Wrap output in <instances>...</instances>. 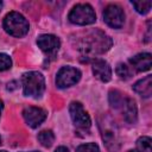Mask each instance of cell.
I'll return each instance as SVG.
<instances>
[{"label": "cell", "instance_id": "cell-1", "mask_svg": "<svg viewBox=\"0 0 152 152\" xmlns=\"http://www.w3.org/2000/svg\"><path fill=\"white\" fill-rule=\"evenodd\" d=\"M112 44L113 42L109 36H107L102 31L96 30V31L86 33V37L82 38L78 49L83 53L88 56H93V55H99L108 51Z\"/></svg>", "mask_w": 152, "mask_h": 152}, {"label": "cell", "instance_id": "cell-2", "mask_svg": "<svg viewBox=\"0 0 152 152\" xmlns=\"http://www.w3.org/2000/svg\"><path fill=\"white\" fill-rule=\"evenodd\" d=\"M24 95L31 97H39L43 95L45 89V80L44 76L38 71H28L25 72L21 77Z\"/></svg>", "mask_w": 152, "mask_h": 152}, {"label": "cell", "instance_id": "cell-3", "mask_svg": "<svg viewBox=\"0 0 152 152\" xmlns=\"http://www.w3.org/2000/svg\"><path fill=\"white\" fill-rule=\"evenodd\" d=\"M28 21L18 12H10L4 19L5 31L13 37H23L28 32Z\"/></svg>", "mask_w": 152, "mask_h": 152}, {"label": "cell", "instance_id": "cell-4", "mask_svg": "<svg viewBox=\"0 0 152 152\" xmlns=\"http://www.w3.org/2000/svg\"><path fill=\"white\" fill-rule=\"evenodd\" d=\"M68 19L72 24L89 25L96 21V14L89 4H77L70 11Z\"/></svg>", "mask_w": 152, "mask_h": 152}, {"label": "cell", "instance_id": "cell-5", "mask_svg": "<svg viewBox=\"0 0 152 152\" xmlns=\"http://www.w3.org/2000/svg\"><path fill=\"white\" fill-rule=\"evenodd\" d=\"M81 78V71L77 68L66 65L62 66L56 75V84L58 88H68L77 83Z\"/></svg>", "mask_w": 152, "mask_h": 152}, {"label": "cell", "instance_id": "cell-6", "mask_svg": "<svg viewBox=\"0 0 152 152\" xmlns=\"http://www.w3.org/2000/svg\"><path fill=\"white\" fill-rule=\"evenodd\" d=\"M69 113H70V118L74 122V125L81 129H88L91 125V120L90 116L88 115V113L84 110L83 106L77 102V101H72L69 106Z\"/></svg>", "mask_w": 152, "mask_h": 152}, {"label": "cell", "instance_id": "cell-7", "mask_svg": "<svg viewBox=\"0 0 152 152\" xmlns=\"http://www.w3.org/2000/svg\"><path fill=\"white\" fill-rule=\"evenodd\" d=\"M103 20L107 25H109L113 28H120L122 27L125 23V13L124 10L118 5H109L106 7L103 12Z\"/></svg>", "mask_w": 152, "mask_h": 152}, {"label": "cell", "instance_id": "cell-8", "mask_svg": "<svg viewBox=\"0 0 152 152\" xmlns=\"http://www.w3.org/2000/svg\"><path fill=\"white\" fill-rule=\"evenodd\" d=\"M37 44L39 49L49 57H55L61 46L59 38L53 34H40L37 38Z\"/></svg>", "mask_w": 152, "mask_h": 152}, {"label": "cell", "instance_id": "cell-9", "mask_svg": "<svg viewBox=\"0 0 152 152\" xmlns=\"http://www.w3.org/2000/svg\"><path fill=\"white\" fill-rule=\"evenodd\" d=\"M23 118L30 127L37 128L46 119V112L39 107H26L23 110Z\"/></svg>", "mask_w": 152, "mask_h": 152}, {"label": "cell", "instance_id": "cell-10", "mask_svg": "<svg viewBox=\"0 0 152 152\" xmlns=\"http://www.w3.org/2000/svg\"><path fill=\"white\" fill-rule=\"evenodd\" d=\"M114 127L108 126V124H106L104 128L102 129V140L109 152H118L120 148L119 134H118V131L114 129Z\"/></svg>", "mask_w": 152, "mask_h": 152}, {"label": "cell", "instance_id": "cell-11", "mask_svg": "<svg viewBox=\"0 0 152 152\" xmlns=\"http://www.w3.org/2000/svg\"><path fill=\"white\" fill-rule=\"evenodd\" d=\"M121 110H122V115L124 119L128 122V124H135L137 122V118H138V109H137V104L135 101L131 97H125L124 102L121 104Z\"/></svg>", "mask_w": 152, "mask_h": 152}, {"label": "cell", "instance_id": "cell-12", "mask_svg": "<svg viewBox=\"0 0 152 152\" xmlns=\"http://www.w3.org/2000/svg\"><path fill=\"white\" fill-rule=\"evenodd\" d=\"M93 74L102 82H108L112 78V69L103 59H95L93 63Z\"/></svg>", "mask_w": 152, "mask_h": 152}, {"label": "cell", "instance_id": "cell-13", "mask_svg": "<svg viewBox=\"0 0 152 152\" xmlns=\"http://www.w3.org/2000/svg\"><path fill=\"white\" fill-rule=\"evenodd\" d=\"M129 63L137 71H147L152 65V56L148 52L138 53L129 59Z\"/></svg>", "mask_w": 152, "mask_h": 152}, {"label": "cell", "instance_id": "cell-14", "mask_svg": "<svg viewBox=\"0 0 152 152\" xmlns=\"http://www.w3.org/2000/svg\"><path fill=\"white\" fill-rule=\"evenodd\" d=\"M133 90L144 97H150L152 95V76L147 75L146 77L139 80L134 83Z\"/></svg>", "mask_w": 152, "mask_h": 152}, {"label": "cell", "instance_id": "cell-15", "mask_svg": "<svg viewBox=\"0 0 152 152\" xmlns=\"http://www.w3.org/2000/svg\"><path fill=\"white\" fill-rule=\"evenodd\" d=\"M38 141L44 146V147H50L53 141H55V135L52 131L50 129H44L38 133Z\"/></svg>", "mask_w": 152, "mask_h": 152}, {"label": "cell", "instance_id": "cell-16", "mask_svg": "<svg viewBox=\"0 0 152 152\" xmlns=\"http://www.w3.org/2000/svg\"><path fill=\"white\" fill-rule=\"evenodd\" d=\"M151 142L152 140L150 137H141L137 140V150L139 152H152Z\"/></svg>", "mask_w": 152, "mask_h": 152}, {"label": "cell", "instance_id": "cell-17", "mask_svg": "<svg viewBox=\"0 0 152 152\" xmlns=\"http://www.w3.org/2000/svg\"><path fill=\"white\" fill-rule=\"evenodd\" d=\"M124 99L122 97V94L118 90H110L109 91V103L112 107L114 108H120L122 102H124Z\"/></svg>", "mask_w": 152, "mask_h": 152}, {"label": "cell", "instance_id": "cell-18", "mask_svg": "<svg viewBox=\"0 0 152 152\" xmlns=\"http://www.w3.org/2000/svg\"><path fill=\"white\" fill-rule=\"evenodd\" d=\"M132 5L135 7L137 12L140 14H146L150 10H151V1H132Z\"/></svg>", "mask_w": 152, "mask_h": 152}, {"label": "cell", "instance_id": "cell-19", "mask_svg": "<svg viewBox=\"0 0 152 152\" xmlns=\"http://www.w3.org/2000/svg\"><path fill=\"white\" fill-rule=\"evenodd\" d=\"M115 71H116V75H118L120 78H125V80H126V78H129L131 75H132L129 68H128L126 64H124V63H119V64L116 65Z\"/></svg>", "mask_w": 152, "mask_h": 152}, {"label": "cell", "instance_id": "cell-20", "mask_svg": "<svg viewBox=\"0 0 152 152\" xmlns=\"http://www.w3.org/2000/svg\"><path fill=\"white\" fill-rule=\"evenodd\" d=\"M76 152H100V148L95 142H88L80 145L76 148Z\"/></svg>", "mask_w": 152, "mask_h": 152}, {"label": "cell", "instance_id": "cell-21", "mask_svg": "<svg viewBox=\"0 0 152 152\" xmlns=\"http://www.w3.org/2000/svg\"><path fill=\"white\" fill-rule=\"evenodd\" d=\"M12 66V59L7 53H0V71L8 70Z\"/></svg>", "mask_w": 152, "mask_h": 152}, {"label": "cell", "instance_id": "cell-22", "mask_svg": "<svg viewBox=\"0 0 152 152\" xmlns=\"http://www.w3.org/2000/svg\"><path fill=\"white\" fill-rule=\"evenodd\" d=\"M15 84H17V82H14V81L11 82V83H8V84H7V89H8V90H13V89H15V88H17Z\"/></svg>", "mask_w": 152, "mask_h": 152}, {"label": "cell", "instance_id": "cell-23", "mask_svg": "<svg viewBox=\"0 0 152 152\" xmlns=\"http://www.w3.org/2000/svg\"><path fill=\"white\" fill-rule=\"evenodd\" d=\"M55 152H69V150H68L66 147H64V146H59V147L56 148Z\"/></svg>", "mask_w": 152, "mask_h": 152}, {"label": "cell", "instance_id": "cell-24", "mask_svg": "<svg viewBox=\"0 0 152 152\" xmlns=\"http://www.w3.org/2000/svg\"><path fill=\"white\" fill-rule=\"evenodd\" d=\"M2 108H4V103H2V101L0 100V115H1V112H2Z\"/></svg>", "mask_w": 152, "mask_h": 152}, {"label": "cell", "instance_id": "cell-25", "mask_svg": "<svg viewBox=\"0 0 152 152\" xmlns=\"http://www.w3.org/2000/svg\"><path fill=\"white\" fill-rule=\"evenodd\" d=\"M128 152H139V151H138V150H129Z\"/></svg>", "mask_w": 152, "mask_h": 152}, {"label": "cell", "instance_id": "cell-26", "mask_svg": "<svg viewBox=\"0 0 152 152\" xmlns=\"http://www.w3.org/2000/svg\"><path fill=\"white\" fill-rule=\"evenodd\" d=\"M1 8H2V1H0V11H1Z\"/></svg>", "mask_w": 152, "mask_h": 152}, {"label": "cell", "instance_id": "cell-27", "mask_svg": "<svg viewBox=\"0 0 152 152\" xmlns=\"http://www.w3.org/2000/svg\"><path fill=\"white\" fill-rule=\"evenodd\" d=\"M0 152H7V151H5V150H4V151H0Z\"/></svg>", "mask_w": 152, "mask_h": 152}, {"label": "cell", "instance_id": "cell-28", "mask_svg": "<svg viewBox=\"0 0 152 152\" xmlns=\"http://www.w3.org/2000/svg\"><path fill=\"white\" fill-rule=\"evenodd\" d=\"M31 152H39V151H31Z\"/></svg>", "mask_w": 152, "mask_h": 152}, {"label": "cell", "instance_id": "cell-29", "mask_svg": "<svg viewBox=\"0 0 152 152\" xmlns=\"http://www.w3.org/2000/svg\"><path fill=\"white\" fill-rule=\"evenodd\" d=\"M0 144H1V137H0Z\"/></svg>", "mask_w": 152, "mask_h": 152}]
</instances>
